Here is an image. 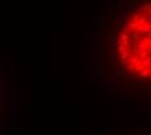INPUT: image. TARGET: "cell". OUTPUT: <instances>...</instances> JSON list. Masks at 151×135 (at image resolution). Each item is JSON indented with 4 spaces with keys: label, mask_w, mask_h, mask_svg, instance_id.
Wrapping results in <instances>:
<instances>
[{
    "label": "cell",
    "mask_w": 151,
    "mask_h": 135,
    "mask_svg": "<svg viewBox=\"0 0 151 135\" xmlns=\"http://www.w3.org/2000/svg\"><path fill=\"white\" fill-rule=\"evenodd\" d=\"M87 69L93 81L111 91L120 82L151 89V1L94 18Z\"/></svg>",
    "instance_id": "6da1fadb"
},
{
    "label": "cell",
    "mask_w": 151,
    "mask_h": 135,
    "mask_svg": "<svg viewBox=\"0 0 151 135\" xmlns=\"http://www.w3.org/2000/svg\"><path fill=\"white\" fill-rule=\"evenodd\" d=\"M8 90H7V78L3 65L0 64V122L7 120V109H8Z\"/></svg>",
    "instance_id": "7a4b0ae2"
}]
</instances>
